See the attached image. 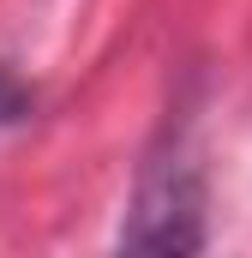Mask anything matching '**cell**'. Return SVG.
<instances>
[{
	"mask_svg": "<svg viewBox=\"0 0 252 258\" xmlns=\"http://www.w3.org/2000/svg\"><path fill=\"white\" fill-rule=\"evenodd\" d=\"M120 246L126 252H198L204 246V168L180 126H168L150 144L132 180Z\"/></svg>",
	"mask_w": 252,
	"mask_h": 258,
	"instance_id": "6da1fadb",
	"label": "cell"
},
{
	"mask_svg": "<svg viewBox=\"0 0 252 258\" xmlns=\"http://www.w3.org/2000/svg\"><path fill=\"white\" fill-rule=\"evenodd\" d=\"M24 114H30V90L0 66V120H24Z\"/></svg>",
	"mask_w": 252,
	"mask_h": 258,
	"instance_id": "7a4b0ae2",
	"label": "cell"
}]
</instances>
